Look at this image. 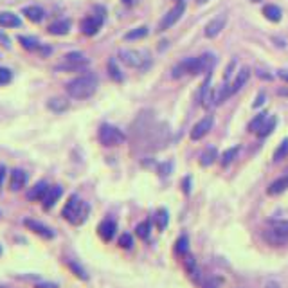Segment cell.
<instances>
[{
    "label": "cell",
    "mask_w": 288,
    "mask_h": 288,
    "mask_svg": "<svg viewBox=\"0 0 288 288\" xmlns=\"http://www.w3.org/2000/svg\"><path fill=\"white\" fill-rule=\"evenodd\" d=\"M89 214H90V205L83 198H80L78 194H70L67 204L61 209V216L72 225L85 224L87 218H89Z\"/></svg>",
    "instance_id": "6da1fadb"
},
{
    "label": "cell",
    "mask_w": 288,
    "mask_h": 288,
    "mask_svg": "<svg viewBox=\"0 0 288 288\" xmlns=\"http://www.w3.org/2000/svg\"><path fill=\"white\" fill-rule=\"evenodd\" d=\"M65 90L72 99H89L97 90V78L94 74H81L69 81Z\"/></svg>",
    "instance_id": "7a4b0ae2"
},
{
    "label": "cell",
    "mask_w": 288,
    "mask_h": 288,
    "mask_svg": "<svg viewBox=\"0 0 288 288\" xmlns=\"http://www.w3.org/2000/svg\"><path fill=\"white\" fill-rule=\"evenodd\" d=\"M214 63L213 54H204V56H191L186 58L180 63L175 65L173 69V78H180L184 74H200L204 70L211 69V65Z\"/></svg>",
    "instance_id": "3957f363"
},
{
    "label": "cell",
    "mask_w": 288,
    "mask_h": 288,
    "mask_svg": "<svg viewBox=\"0 0 288 288\" xmlns=\"http://www.w3.org/2000/svg\"><path fill=\"white\" fill-rule=\"evenodd\" d=\"M263 240L272 247H281L288 243V220L272 222L270 227L263 231Z\"/></svg>",
    "instance_id": "277c9868"
},
{
    "label": "cell",
    "mask_w": 288,
    "mask_h": 288,
    "mask_svg": "<svg viewBox=\"0 0 288 288\" xmlns=\"http://www.w3.org/2000/svg\"><path fill=\"white\" fill-rule=\"evenodd\" d=\"M97 137H99V143L106 148H114V146H119L126 141V135L121 132L117 126H112V124H101L99 132H97Z\"/></svg>",
    "instance_id": "5b68a950"
},
{
    "label": "cell",
    "mask_w": 288,
    "mask_h": 288,
    "mask_svg": "<svg viewBox=\"0 0 288 288\" xmlns=\"http://www.w3.org/2000/svg\"><path fill=\"white\" fill-rule=\"evenodd\" d=\"M119 60L128 67H134V69H143L146 67L149 61L148 54L143 52V50H135V49H123L119 52Z\"/></svg>",
    "instance_id": "8992f818"
},
{
    "label": "cell",
    "mask_w": 288,
    "mask_h": 288,
    "mask_svg": "<svg viewBox=\"0 0 288 288\" xmlns=\"http://www.w3.org/2000/svg\"><path fill=\"white\" fill-rule=\"evenodd\" d=\"M186 11V2L182 0V2H179V4L175 5V7H171V9L168 11V15H164V18L160 20L159 24V31L160 33H164V31H168L169 27H173L177 22L182 18V15H184Z\"/></svg>",
    "instance_id": "52a82bcc"
},
{
    "label": "cell",
    "mask_w": 288,
    "mask_h": 288,
    "mask_svg": "<svg viewBox=\"0 0 288 288\" xmlns=\"http://www.w3.org/2000/svg\"><path fill=\"white\" fill-rule=\"evenodd\" d=\"M89 65V60L81 52H69L63 56V63H60L56 69L58 70H80Z\"/></svg>",
    "instance_id": "ba28073f"
},
{
    "label": "cell",
    "mask_w": 288,
    "mask_h": 288,
    "mask_svg": "<svg viewBox=\"0 0 288 288\" xmlns=\"http://www.w3.org/2000/svg\"><path fill=\"white\" fill-rule=\"evenodd\" d=\"M104 22V15L101 13V15H90L87 16V18H83L81 20V33H83L85 36H94L99 33L101 25H103Z\"/></svg>",
    "instance_id": "9c48e42d"
},
{
    "label": "cell",
    "mask_w": 288,
    "mask_h": 288,
    "mask_svg": "<svg viewBox=\"0 0 288 288\" xmlns=\"http://www.w3.org/2000/svg\"><path fill=\"white\" fill-rule=\"evenodd\" d=\"M24 225L29 231H33L35 234H38V236H42L44 240H52L56 236V233L52 231V229L49 227V225L42 224V222H38V220H33V218H25L24 220Z\"/></svg>",
    "instance_id": "30bf717a"
},
{
    "label": "cell",
    "mask_w": 288,
    "mask_h": 288,
    "mask_svg": "<svg viewBox=\"0 0 288 288\" xmlns=\"http://www.w3.org/2000/svg\"><path fill=\"white\" fill-rule=\"evenodd\" d=\"M27 180H29V175H27V171H24V169L16 168L11 171L9 175V189L11 191H22V189L27 186Z\"/></svg>",
    "instance_id": "8fae6325"
},
{
    "label": "cell",
    "mask_w": 288,
    "mask_h": 288,
    "mask_svg": "<svg viewBox=\"0 0 288 288\" xmlns=\"http://www.w3.org/2000/svg\"><path fill=\"white\" fill-rule=\"evenodd\" d=\"M213 124H214L213 115H207V117H204L202 121H198V123L193 126V130H191V139H193V141H200L202 137H205V135L211 132Z\"/></svg>",
    "instance_id": "7c38bea8"
},
{
    "label": "cell",
    "mask_w": 288,
    "mask_h": 288,
    "mask_svg": "<svg viewBox=\"0 0 288 288\" xmlns=\"http://www.w3.org/2000/svg\"><path fill=\"white\" fill-rule=\"evenodd\" d=\"M61 194H63V188L61 186H50L49 191L45 193L44 200H42V205H44L45 211H50V209L54 207L58 204V200L61 198Z\"/></svg>",
    "instance_id": "4fadbf2b"
},
{
    "label": "cell",
    "mask_w": 288,
    "mask_h": 288,
    "mask_svg": "<svg viewBox=\"0 0 288 288\" xmlns=\"http://www.w3.org/2000/svg\"><path fill=\"white\" fill-rule=\"evenodd\" d=\"M115 233H117V224L114 220L106 218L97 225V234L101 236L103 241H112L115 238Z\"/></svg>",
    "instance_id": "5bb4252c"
},
{
    "label": "cell",
    "mask_w": 288,
    "mask_h": 288,
    "mask_svg": "<svg viewBox=\"0 0 288 288\" xmlns=\"http://www.w3.org/2000/svg\"><path fill=\"white\" fill-rule=\"evenodd\" d=\"M225 24H227V16L225 15L214 16L213 20L205 25V36H207V38H214V36H218L220 33L225 29Z\"/></svg>",
    "instance_id": "9a60e30c"
},
{
    "label": "cell",
    "mask_w": 288,
    "mask_h": 288,
    "mask_svg": "<svg viewBox=\"0 0 288 288\" xmlns=\"http://www.w3.org/2000/svg\"><path fill=\"white\" fill-rule=\"evenodd\" d=\"M50 186L45 182V180H40V182H36L33 188L27 191V200H31V202H38V200H44L45 193L49 191Z\"/></svg>",
    "instance_id": "2e32d148"
},
{
    "label": "cell",
    "mask_w": 288,
    "mask_h": 288,
    "mask_svg": "<svg viewBox=\"0 0 288 288\" xmlns=\"http://www.w3.org/2000/svg\"><path fill=\"white\" fill-rule=\"evenodd\" d=\"M22 20L11 11H0V27H20Z\"/></svg>",
    "instance_id": "e0dca14e"
},
{
    "label": "cell",
    "mask_w": 288,
    "mask_h": 288,
    "mask_svg": "<svg viewBox=\"0 0 288 288\" xmlns=\"http://www.w3.org/2000/svg\"><path fill=\"white\" fill-rule=\"evenodd\" d=\"M49 31V35H54V36H63L67 35L70 31V22L69 20H58V22H52V24L47 27Z\"/></svg>",
    "instance_id": "ac0fdd59"
},
{
    "label": "cell",
    "mask_w": 288,
    "mask_h": 288,
    "mask_svg": "<svg viewBox=\"0 0 288 288\" xmlns=\"http://www.w3.org/2000/svg\"><path fill=\"white\" fill-rule=\"evenodd\" d=\"M287 189H288V177H281V179L274 180L272 184L268 186L267 193L270 194V196H276V194L285 193Z\"/></svg>",
    "instance_id": "d6986e66"
},
{
    "label": "cell",
    "mask_w": 288,
    "mask_h": 288,
    "mask_svg": "<svg viewBox=\"0 0 288 288\" xmlns=\"http://www.w3.org/2000/svg\"><path fill=\"white\" fill-rule=\"evenodd\" d=\"M184 267H186V272L194 279V281H200V270L196 267V259L191 256V254H186L184 256Z\"/></svg>",
    "instance_id": "ffe728a7"
},
{
    "label": "cell",
    "mask_w": 288,
    "mask_h": 288,
    "mask_svg": "<svg viewBox=\"0 0 288 288\" xmlns=\"http://www.w3.org/2000/svg\"><path fill=\"white\" fill-rule=\"evenodd\" d=\"M248 78H250V70L247 69V67H243V69L240 70L238 76H236V80H234V83L231 85V94H236L241 87H243L245 83L248 81Z\"/></svg>",
    "instance_id": "44dd1931"
},
{
    "label": "cell",
    "mask_w": 288,
    "mask_h": 288,
    "mask_svg": "<svg viewBox=\"0 0 288 288\" xmlns=\"http://www.w3.org/2000/svg\"><path fill=\"white\" fill-rule=\"evenodd\" d=\"M24 15L27 16V20L38 24V22L44 20L45 13L42 7H38V5H29V7H24Z\"/></svg>",
    "instance_id": "7402d4cb"
},
{
    "label": "cell",
    "mask_w": 288,
    "mask_h": 288,
    "mask_svg": "<svg viewBox=\"0 0 288 288\" xmlns=\"http://www.w3.org/2000/svg\"><path fill=\"white\" fill-rule=\"evenodd\" d=\"M67 267L72 270V274H74L78 279H81V281H89V274H87V270H85L78 261H74V259H67Z\"/></svg>",
    "instance_id": "603a6c76"
},
{
    "label": "cell",
    "mask_w": 288,
    "mask_h": 288,
    "mask_svg": "<svg viewBox=\"0 0 288 288\" xmlns=\"http://www.w3.org/2000/svg\"><path fill=\"white\" fill-rule=\"evenodd\" d=\"M216 159H218V151H216V148H209L200 155V166L207 168V166L214 164V160Z\"/></svg>",
    "instance_id": "cb8c5ba5"
},
{
    "label": "cell",
    "mask_w": 288,
    "mask_h": 288,
    "mask_svg": "<svg viewBox=\"0 0 288 288\" xmlns=\"http://www.w3.org/2000/svg\"><path fill=\"white\" fill-rule=\"evenodd\" d=\"M263 15H265V18L270 20V22H279L281 20V9H279L278 5H272V4L265 5Z\"/></svg>",
    "instance_id": "d4e9b609"
},
{
    "label": "cell",
    "mask_w": 288,
    "mask_h": 288,
    "mask_svg": "<svg viewBox=\"0 0 288 288\" xmlns=\"http://www.w3.org/2000/svg\"><path fill=\"white\" fill-rule=\"evenodd\" d=\"M175 252L182 256L184 258L186 254H189V238L188 234H182L179 240H177V243H175Z\"/></svg>",
    "instance_id": "484cf974"
},
{
    "label": "cell",
    "mask_w": 288,
    "mask_h": 288,
    "mask_svg": "<svg viewBox=\"0 0 288 288\" xmlns=\"http://www.w3.org/2000/svg\"><path fill=\"white\" fill-rule=\"evenodd\" d=\"M18 42L22 44V47L27 50H38L42 49V44L33 36H18Z\"/></svg>",
    "instance_id": "4316f807"
},
{
    "label": "cell",
    "mask_w": 288,
    "mask_h": 288,
    "mask_svg": "<svg viewBox=\"0 0 288 288\" xmlns=\"http://www.w3.org/2000/svg\"><path fill=\"white\" fill-rule=\"evenodd\" d=\"M267 119H268V114H267V112H261V114H258L252 121H250V124H248V130L258 134L259 130H261V126L267 123Z\"/></svg>",
    "instance_id": "83f0119b"
},
{
    "label": "cell",
    "mask_w": 288,
    "mask_h": 288,
    "mask_svg": "<svg viewBox=\"0 0 288 288\" xmlns=\"http://www.w3.org/2000/svg\"><path fill=\"white\" fill-rule=\"evenodd\" d=\"M169 222V214L166 209H159L157 213H155V224H157V227H159V231H164L166 225H168Z\"/></svg>",
    "instance_id": "f1b7e54d"
},
{
    "label": "cell",
    "mask_w": 288,
    "mask_h": 288,
    "mask_svg": "<svg viewBox=\"0 0 288 288\" xmlns=\"http://www.w3.org/2000/svg\"><path fill=\"white\" fill-rule=\"evenodd\" d=\"M149 233H151V224H149V220L141 222V224H137V227H135V234H137L141 240H148Z\"/></svg>",
    "instance_id": "f546056e"
},
{
    "label": "cell",
    "mask_w": 288,
    "mask_h": 288,
    "mask_svg": "<svg viewBox=\"0 0 288 288\" xmlns=\"http://www.w3.org/2000/svg\"><path fill=\"white\" fill-rule=\"evenodd\" d=\"M146 35H148V27H146V25H141L137 29H132L130 33H126V35H124V40H141V38H144Z\"/></svg>",
    "instance_id": "4dcf8cb0"
},
{
    "label": "cell",
    "mask_w": 288,
    "mask_h": 288,
    "mask_svg": "<svg viewBox=\"0 0 288 288\" xmlns=\"http://www.w3.org/2000/svg\"><path fill=\"white\" fill-rule=\"evenodd\" d=\"M238 151H240V146H234V148H229V149H225L224 151V155H222V166H229L231 162H233L234 159H236V155H238Z\"/></svg>",
    "instance_id": "1f68e13d"
},
{
    "label": "cell",
    "mask_w": 288,
    "mask_h": 288,
    "mask_svg": "<svg viewBox=\"0 0 288 288\" xmlns=\"http://www.w3.org/2000/svg\"><path fill=\"white\" fill-rule=\"evenodd\" d=\"M276 123H278V121H276V117H268L267 123H265L263 126H261V130H259V132H258L259 137L263 139V137H268V135L272 134L274 128H276Z\"/></svg>",
    "instance_id": "d6a6232c"
},
{
    "label": "cell",
    "mask_w": 288,
    "mask_h": 288,
    "mask_svg": "<svg viewBox=\"0 0 288 288\" xmlns=\"http://www.w3.org/2000/svg\"><path fill=\"white\" fill-rule=\"evenodd\" d=\"M49 108L52 110V112H63V110L69 108V103L65 99H61V97H54V99H49Z\"/></svg>",
    "instance_id": "836d02e7"
},
{
    "label": "cell",
    "mask_w": 288,
    "mask_h": 288,
    "mask_svg": "<svg viewBox=\"0 0 288 288\" xmlns=\"http://www.w3.org/2000/svg\"><path fill=\"white\" fill-rule=\"evenodd\" d=\"M288 155V139H285L283 143L279 144L278 149L274 151V162H279V160H283L285 157Z\"/></svg>",
    "instance_id": "e575fe53"
},
{
    "label": "cell",
    "mask_w": 288,
    "mask_h": 288,
    "mask_svg": "<svg viewBox=\"0 0 288 288\" xmlns=\"http://www.w3.org/2000/svg\"><path fill=\"white\" fill-rule=\"evenodd\" d=\"M108 74H110V78H112L114 81H123V74H121V69L117 67L115 60H110L108 61Z\"/></svg>",
    "instance_id": "d590c367"
},
{
    "label": "cell",
    "mask_w": 288,
    "mask_h": 288,
    "mask_svg": "<svg viewBox=\"0 0 288 288\" xmlns=\"http://www.w3.org/2000/svg\"><path fill=\"white\" fill-rule=\"evenodd\" d=\"M119 247L121 248H126V250H130V248L134 247V238H132V234L130 233H124L119 236Z\"/></svg>",
    "instance_id": "8d00e7d4"
},
{
    "label": "cell",
    "mask_w": 288,
    "mask_h": 288,
    "mask_svg": "<svg viewBox=\"0 0 288 288\" xmlns=\"http://www.w3.org/2000/svg\"><path fill=\"white\" fill-rule=\"evenodd\" d=\"M11 80H13V74H11V70L5 69V67H0V87L7 85Z\"/></svg>",
    "instance_id": "74e56055"
},
{
    "label": "cell",
    "mask_w": 288,
    "mask_h": 288,
    "mask_svg": "<svg viewBox=\"0 0 288 288\" xmlns=\"http://www.w3.org/2000/svg\"><path fill=\"white\" fill-rule=\"evenodd\" d=\"M220 285H222L220 278H209L202 283V288H220Z\"/></svg>",
    "instance_id": "f35d334b"
},
{
    "label": "cell",
    "mask_w": 288,
    "mask_h": 288,
    "mask_svg": "<svg viewBox=\"0 0 288 288\" xmlns=\"http://www.w3.org/2000/svg\"><path fill=\"white\" fill-rule=\"evenodd\" d=\"M182 189H184L186 194L191 193V177H186V179L182 180Z\"/></svg>",
    "instance_id": "ab89813d"
},
{
    "label": "cell",
    "mask_w": 288,
    "mask_h": 288,
    "mask_svg": "<svg viewBox=\"0 0 288 288\" xmlns=\"http://www.w3.org/2000/svg\"><path fill=\"white\" fill-rule=\"evenodd\" d=\"M35 288H58L56 283H49V281H44V283H36Z\"/></svg>",
    "instance_id": "60d3db41"
},
{
    "label": "cell",
    "mask_w": 288,
    "mask_h": 288,
    "mask_svg": "<svg viewBox=\"0 0 288 288\" xmlns=\"http://www.w3.org/2000/svg\"><path fill=\"white\" fill-rule=\"evenodd\" d=\"M265 103V94L261 92V94H258V97H256V101H254V106L258 108V106H261V104Z\"/></svg>",
    "instance_id": "b9f144b4"
},
{
    "label": "cell",
    "mask_w": 288,
    "mask_h": 288,
    "mask_svg": "<svg viewBox=\"0 0 288 288\" xmlns=\"http://www.w3.org/2000/svg\"><path fill=\"white\" fill-rule=\"evenodd\" d=\"M0 42H2V45H4V47H9V45H11L9 38H7L4 33H0Z\"/></svg>",
    "instance_id": "7bdbcfd3"
},
{
    "label": "cell",
    "mask_w": 288,
    "mask_h": 288,
    "mask_svg": "<svg viewBox=\"0 0 288 288\" xmlns=\"http://www.w3.org/2000/svg\"><path fill=\"white\" fill-rule=\"evenodd\" d=\"M5 179V168L4 166H0V188H2V182Z\"/></svg>",
    "instance_id": "ee69618b"
},
{
    "label": "cell",
    "mask_w": 288,
    "mask_h": 288,
    "mask_svg": "<svg viewBox=\"0 0 288 288\" xmlns=\"http://www.w3.org/2000/svg\"><path fill=\"white\" fill-rule=\"evenodd\" d=\"M279 78H281V80H285V81H288V72H287V70H279Z\"/></svg>",
    "instance_id": "f6af8a7d"
},
{
    "label": "cell",
    "mask_w": 288,
    "mask_h": 288,
    "mask_svg": "<svg viewBox=\"0 0 288 288\" xmlns=\"http://www.w3.org/2000/svg\"><path fill=\"white\" fill-rule=\"evenodd\" d=\"M267 288H279V285L278 283H268Z\"/></svg>",
    "instance_id": "bcb514c9"
},
{
    "label": "cell",
    "mask_w": 288,
    "mask_h": 288,
    "mask_svg": "<svg viewBox=\"0 0 288 288\" xmlns=\"http://www.w3.org/2000/svg\"><path fill=\"white\" fill-rule=\"evenodd\" d=\"M123 4H126V5H132V4H134V0H123Z\"/></svg>",
    "instance_id": "7dc6e473"
},
{
    "label": "cell",
    "mask_w": 288,
    "mask_h": 288,
    "mask_svg": "<svg viewBox=\"0 0 288 288\" xmlns=\"http://www.w3.org/2000/svg\"><path fill=\"white\" fill-rule=\"evenodd\" d=\"M196 2H198V4H200V5H202V4H207L209 0H196Z\"/></svg>",
    "instance_id": "c3c4849f"
},
{
    "label": "cell",
    "mask_w": 288,
    "mask_h": 288,
    "mask_svg": "<svg viewBox=\"0 0 288 288\" xmlns=\"http://www.w3.org/2000/svg\"><path fill=\"white\" fill-rule=\"evenodd\" d=\"M279 94H283V96H288V90H279Z\"/></svg>",
    "instance_id": "681fc988"
},
{
    "label": "cell",
    "mask_w": 288,
    "mask_h": 288,
    "mask_svg": "<svg viewBox=\"0 0 288 288\" xmlns=\"http://www.w3.org/2000/svg\"><path fill=\"white\" fill-rule=\"evenodd\" d=\"M0 254H2V247H0Z\"/></svg>",
    "instance_id": "f907efd6"
},
{
    "label": "cell",
    "mask_w": 288,
    "mask_h": 288,
    "mask_svg": "<svg viewBox=\"0 0 288 288\" xmlns=\"http://www.w3.org/2000/svg\"><path fill=\"white\" fill-rule=\"evenodd\" d=\"M179 2H182V0H179Z\"/></svg>",
    "instance_id": "816d5d0a"
},
{
    "label": "cell",
    "mask_w": 288,
    "mask_h": 288,
    "mask_svg": "<svg viewBox=\"0 0 288 288\" xmlns=\"http://www.w3.org/2000/svg\"><path fill=\"white\" fill-rule=\"evenodd\" d=\"M0 216H2V213H0Z\"/></svg>",
    "instance_id": "f5cc1de1"
}]
</instances>
